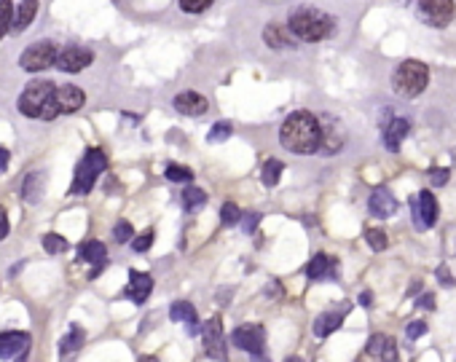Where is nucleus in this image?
I'll return each mask as SVG.
<instances>
[{
	"label": "nucleus",
	"mask_w": 456,
	"mask_h": 362,
	"mask_svg": "<svg viewBox=\"0 0 456 362\" xmlns=\"http://www.w3.org/2000/svg\"><path fill=\"white\" fill-rule=\"evenodd\" d=\"M38 13V0H22L16 9V19H13V33H24L30 24L36 22Z\"/></svg>",
	"instance_id": "25"
},
{
	"label": "nucleus",
	"mask_w": 456,
	"mask_h": 362,
	"mask_svg": "<svg viewBox=\"0 0 456 362\" xmlns=\"http://www.w3.org/2000/svg\"><path fill=\"white\" fill-rule=\"evenodd\" d=\"M258 220H261V215H258V212H247V215H241V229L247 231V234H252V231H255V226H258Z\"/></svg>",
	"instance_id": "41"
},
{
	"label": "nucleus",
	"mask_w": 456,
	"mask_h": 362,
	"mask_svg": "<svg viewBox=\"0 0 456 362\" xmlns=\"http://www.w3.org/2000/svg\"><path fill=\"white\" fill-rule=\"evenodd\" d=\"M54 89L57 86L51 84V81H33V84H27L24 92L19 94V102H16L19 113L27 116V119H40L48 105V99L54 94Z\"/></svg>",
	"instance_id": "5"
},
{
	"label": "nucleus",
	"mask_w": 456,
	"mask_h": 362,
	"mask_svg": "<svg viewBox=\"0 0 456 362\" xmlns=\"http://www.w3.org/2000/svg\"><path fill=\"white\" fill-rule=\"evenodd\" d=\"M430 180H433L435 188H440V185H445V182H448V169H443V167L433 169V172H430Z\"/></svg>",
	"instance_id": "40"
},
{
	"label": "nucleus",
	"mask_w": 456,
	"mask_h": 362,
	"mask_svg": "<svg viewBox=\"0 0 456 362\" xmlns=\"http://www.w3.org/2000/svg\"><path fill=\"white\" fill-rule=\"evenodd\" d=\"M202 336H205L207 357L226 362L228 354H226V341H223V322H220V317H212V319H207L205 327H202Z\"/></svg>",
	"instance_id": "10"
},
{
	"label": "nucleus",
	"mask_w": 456,
	"mask_h": 362,
	"mask_svg": "<svg viewBox=\"0 0 456 362\" xmlns=\"http://www.w3.org/2000/svg\"><path fill=\"white\" fill-rule=\"evenodd\" d=\"M54 102H57V108H60L62 116H67V113H78V110L84 108L86 102V94L78 89V86H57L54 89Z\"/></svg>",
	"instance_id": "14"
},
{
	"label": "nucleus",
	"mask_w": 456,
	"mask_h": 362,
	"mask_svg": "<svg viewBox=\"0 0 456 362\" xmlns=\"http://www.w3.org/2000/svg\"><path fill=\"white\" fill-rule=\"evenodd\" d=\"M167 180L172 182H191L193 180V172L183 164H169L167 167Z\"/></svg>",
	"instance_id": "33"
},
{
	"label": "nucleus",
	"mask_w": 456,
	"mask_h": 362,
	"mask_svg": "<svg viewBox=\"0 0 456 362\" xmlns=\"http://www.w3.org/2000/svg\"><path fill=\"white\" fill-rule=\"evenodd\" d=\"M419 306H421V309H435V298H433V295H421Z\"/></svg>",
	"instance_id": "44"
},
{
	"label": "nucleus",
	"mask_w": 456,
	"mask_h": 362,
	"mask_svg": "<svg viewBox=\"0 0 456 362\" xmlns=\"http://www.w3.org/2000/svg\"><path fill=\"white\" fill-rule=\"evenodd\" d=\"M81 344H84V330H81L78 325H72L70 330H67V336L60 341V354L62 357H67L70 351L81 349Z\"/></svg>",
	"instance_id": "28"
},
{
	"label": "nucleus",
	"mask_w": 456,
	"mask_h": 362,
	"mask_svg": "<svg viewBox=\"0 0 456 362\" xmlns=\"http://www.w3.org/2000/svg\"><path fill=\"white\" fill-rule=\"evenodd\" d=\"M264 40H266V46L268 48H276V51H279V48H293L298 38L293 35V30H290V27H282V24L271 22V24H266Z\"/></svg>",
	"instance_id": "19"
},
{
	"label": "nucleus",
	"mask_w": 456,
	"mask_h": 362,
	"mask_svg": "<svg viewBox=\"0 0 456 362\" xmlns=\"http://www.w3.org/2000/svg\"><path fill=\"white\" fill-rule=\"evenodd\" d=\"M411 134V124L406 119H392L389 124L384 126V145L392 150V153H397L400 150V145H403V140Z\"/></svg>",
	"instance_id": "22"
},
{
	"label": "nucleus",
	"mask_w": 456,
	"mask_h": 362,
	"mask_svg": "<svg viewBox=\"0 0 456 362\" xmlns=\"http://www.w3.org/2000/svg\"><path fill=\"white\" fill-rule=\"evenodd\" d=\"M43 193H46V175H43V172H30V175L24 177L22 199L30 207H36L43 202Z\"/></svg>",
	"instance_id": "21"
},
{
	"label": "nucleus",
	"mask_w": 456,
	"mask_h": 362,
	"mask_svg": "<svg viewBox=\"0 0 456 362\" xmlns=\"http://www.w3.org/2000/svg\"><path fill=\"white\" fill-rule=\"evenodd\" d=\"M175 110L183 113V116H191V119H199V116H205L207 110H210V102H207V97L196 94V92H183V94L175 97Z\"/></svg>",
	"instance_id": "15"
},
{
	"label": "nucleus",
	"mask_w": 456,
	"mask_h": 362,
	"mask_svg": "<svg viewBox=\"0 0 456 362\" xmlns=\"http://www.w3.org/2000/svg\"><path fill=\"white\" fill-rule=\"evenodd\" d=\"M220 220H223V226H237V223L241 220L239 207L231 204V202H226V204H223V209H220Z\"/></svg>",
	"instance_id": "36"
},
{
	"label": "nucleus",
	"mask_w": 456,
	"mask_h": 362,
	"mask_svg": "<svg viewBox=\"0 0 456 362\" xmlns=\"http://www.w3.org/2000/svg\"><path fill=\"white\" fill-rule=\"evenodd\" d=\"M282 172H285L282 161H276V158H268V161L264 164V169H261V180H264L268 188H274L276 182L282 180Z\"/></svg>",
	"instance_id": "29"
},
{
	"label": "nucleus",
	"mask_w": 456,
	"mask_h": 362,
	"mask_svg": "<svg viewBox=\"0 0 456 362\" xmlns=\"http://www.w3.org/2000/svg\"><path fill=\"white\" fill-rule=\"evenodd\" d=\"M9 158H11V153H9L6 148H0V175H3L6 167H9Z\"/></svg>",
	"instance_id": "43"
},
{
	"label": "nucleus",
	"mask_w": 456,
	"mask_h": 362,
	"mask_svg": "<svg viewBox=\"0 0 456 362\" xmlns=\"http://www.w3.org/2000/svg\"><path fill=\"white\" fill-rule=\"evenodd\" d=\"M153 290V279L151 274H143V271H129V285L124 290V295L129 298L132 303H145L148 295Z\"/></svg>",
	"instance_id": "17"
},
{
	"label": "nucleus",
	"mask_w": 456,
	"mask_h": 362,
	"mask_svg": "<svg viewBox=\"0 0 456 362\" xmlns=\"http://www.w3.org/2000/svg\"><path fill=\"white\" fill-rule=\"evenodd\" d=\"M108 167V156L99 150V148H92L86 150V156L78 161L75 167V177H72L70 185V196H86V193L94 188V182L99 180V175Z\"/></svg>",
	"instance_id": "4"
},
{
	"label": "nucleus",
	"mask_w": 456,
	"mask_h": 362,
	"mask_svg": "<svg viewBox=\"0 0 456 362\" xmlns=\"http://www.w3.org/2000/svg\"><path fill=\"white\" fill-rule=\"evenodd\" d=\"M456 6L454 0H416V16L419 22H424L427 27L443 30L454 22Z\"/></svg>",
	"instance_id": "6"
},
{
	"label": "nucleus",
	"mask_w": 456,
	"mask_h": 362,
	"mask_svg": "<svg viewBox=\"0 0 456 362\" xmlns=\"http://www.w3.org/2000/svg\"><path fill=\"white\" fill-rule=\"evenodd\" d=\"M169 317H172V322H185L188 325V333H196L199 330V317H196V309H193L188 301H175L172 303V309H169Z\"/></svg>",
	"instance_id": "24"
},
{
	"label": "nucleus",
	"mask_w": 456,
	"mask_h": 362,
	"mask_svg": "<svg viewBox=\"0 0 456 362\" xmlns=\"http://www.w3.org/2000/svg\"><path fill=\"white\" fill-rule=\"evenodd\" d=\"M427 84H430V70L419 60H406L403 65H397L395 75H392V92L403 99L419 97L427 89Z\"/></svg>",
	"instance_id": "3"
},
{
	"label": "nucleus",
	"mask_w": 456,
	"mask_h": 362,
	"mask_svg": "<svg viewBox=\"0 0 456 362\" xmlns=\"http://www.w3.org/2000/svg\"><path fill=\"white\" fill-rule=\"evenodd\" d=\"M231 132H234V129H231V124H228V121H217L215 126H212V129H210V134H207V143H223V140H228V137H231Z\"/></svg>",
	"instance_id": "32"
},
{
	"label": "nucleus",
	"mask_w": 456,
	"mask_h": 362,
	"mask_svg": "<svg viewBox=\"0 0 456 362\" xmlns=\"http://www.w3.org/2000/svg\"><path fill=\"white\" fill-rule=\"evenodd\" d=\"M94 62V54L84 46H67L65 51H60V57H57V70L62 72H81L86 70L89 65Z\"/></svg>",
	"instance_id": "11"
},
{
	"label": "nucleus",
	"mask_w": 456,
	"mask_h": 362,
	"mask_svg": "<svg viewBox=\"0 0 456 362\" xmlns=\"http://www.w3.org/2000/svg\"><path fill=\"white\" fill-rule=\"evenodd\" d=\"M365 241L371 244L376 253L386 250V234L381 229H368V231H365Z\"/></svg>",
	"instance_id": "34"
},
{
	"label": "nucleus",
	"mask_w": 456,
	"mask_h": 362,
	"mask_svg": "<svg viewBox=\"0 0 456 362\" xmlns=\"http://www.w3.org/2000/svg\"><path fill=\"white\" fill-rule=\"evenodd\" d=\"M285 362H303V360H300V357H288Z\"/></svg>",
	"instance_id": "49"
},
{
	"label": "nucleus",
	"mask_w": 456,
	"mask_h": 362,
	"mask_svg": "<svg viewBox=\"0 0 456 362\" xmlns=\"http://www.w3.org/2000/svg\"><path fill=\"white\" fill-rule=\"evenodd\" d=\"M13 30V0H0V40Z\"/></svg>",
	"instance_id": "30"
},
{
	"label": "nucleus",
	"mask_w": 456,
	"mask_h": 362,
	"mask_svg": "<svg viewBox=\"0 0 456 362\" xmlns=\"http://www.w3.org/2000/svg\"><path fill=\"white\" fill-rule=\"evenodd\" d=\"M411 212H413V220H416V229H433L440 217V207H438V199H435L433 191H421L416 196V202H411Z\"/></svg>",
	"instance_id": "9"
},
{
	"label": "nucleus",
	"mask_w": 456,
	"mask_h": 362,
	"mask_svg": "<svg viewBox=\"0 0 456 362\" xmlns=\"http://www.w3.org/2000/svg\"><path fill=\"white\" fill-rule=\"evenodd\" d=\"M288 27L293 30V35L298 38V40L317 43V40H325V38L333 35L336 22H333V16H327V13L317 11V9L303 6V9H295V11L290 13Z\"/></svg>",
	"instance_id": "2"
},
{
	"label": "nucleus",
	"mask_w": 456,
	"mask_h": 362,
	"mask_svg": "<svg viewBox=\"0 0 456 362\" xmlns=\"http://www.w3.org/2000/svg\"><path fill=\"white\" fill-rule=\"evenodd\" d=\"M13 362H27V351H24L22 357H16V360H13Z\"/></svg>",
	"instance_id": "48"
},
{
	"label": "nucleus",
	"mask_w": 456,
	"mask_h": 362,
	"mask_svg": "<svg viewBox=\"0 0 456 362\" xmlns=\"http://www.w3.org/2000/svg\"><path fill=\"white\" fill-rule=\"evenodd\" d=\"M137 362H158L156 357H151V354H145V357H140Z\"/></svg>",
	"instance_id": "47"
},
{
	"label": "nucleus",
	"mask_w": 456,
	"mask_h": 362,
	"mask_svg": "<svg viewBox=\"0 0 456 362\" xmlns=\"http://www.w3.org/2000/svg\"><path fill=\"white\" fill-rule=\"evenodd\" d=\"M43 250H46L48 255L65 253V250H67V239L60 236V234H46V236H43Z\"/></svg>",
	"instance_id": "31"
},
{
	"label": "nucleus",
	"mask_w": 456,
	"mask_h": 362,
	"mask_svg": "<svg viewBox=\"0 0 456 362\" xmlns=\"http://www.w3.org/2000/svg\"><path fill=\"white\" fill-rule=\"evenodd\" d=\"M360 303H362V306H373V292H371V290H365V292H362Z\"/></svg>",
	"instance_id": "45"
},
{
	"label": "nucleus",
	"mask_w": 456,
	"mask_h": 362,
	"mask_svg": "<svg viewBox=\"0 0 456 362\" xmlns=\"http://www.w3.org/2000/svg\"><path fill=\"white\" fill-rule=\"evenodd\" d=\"M365 351H368V357L376 362H397V344L395 338L384 336V333H373L371 338H368V346H365Z\"/></svg>",
	"instance_id": "13"
},
{
	"label": "nucleus",
	"mask_w": 456,
	"mask_h": 362,
	"mask_svg": "<svg viewBox=\"0 0 456 362\" xmlns=\"http://www.w3.org/2000/svg\"><path fill=\"white\" fill-rule=\"evenodd\" d=\"M424 333H427V322H421V319H416V322H411V325L406 327L408 341H416V338H421Z\"/></svg>",
	"instance_id": "39"
},
{
	"label": "nucleus",
	"mask_w": 456,
	"mask_h": 362,
	"mask_svg": "<svg viewBox=\"0 0 456 362\" xmlns=\"http://www.w3.org/2000/svg\"><path fill=\"white\" fill-rule=\"evenodd\" d=\"M215 0H180V9L185 13H202L212 6Z\"/></svg>",
	"instance_id": "38"
},
{
	"label": "nucleus",
	"mask_w": 456,
	"mask_h": 362,
	"mask_svg": "<svg viewBox=\"0 0 456 362\" xmlns=\"http://www.w3.org/2000/svg\"><path fill=\"white\" fill-rule=\"evenodd\" d=\"M279 143L285 150L295 153V156H312L320 153V143H322V124L317 121L314 113L309 110H295L290 113L282 129H279Z\"/></svg>",
	"instance_id": "1"
},
{
	"label": "nucleus",
	"mask_w": 456,
	"mask_h": 362,
	"mask_svg": "<svg viewBox=\"0 0 456 362\" xmlns=\"http://www.w3.org/2000/svg\"><path fill=\"white\" fill-rule=\"evenodd\" d=\"M231 344L239 346L241 351H250L252 357L261 360L264 354V346H266V330L264 325H239L234 333H231ZM266 362V360H261Z\"/></svg>",
	"instance_id": "8"
},
{
	"label": "nucleus",
	"mask_w": 456,
	"mask_h": 362,
	"mask_svg": "<svg viewBox=\"0 0 456 362\" xmlns=\"http://www.w3.org/2000/svg\"><path fill=\"white\" fill-rule=\"evenodd\" d=\"M368 209H371V215L386 220V217H392L397 212V199L386 188H376L371 193V199H368Z\"/></svg>",
	"instance_id": "18"
},
{
	"label": "nucleus",
	"mask_w": 456,
	"mask_h": 362,
	"mask_svg": "<svg viewBox=\"0 0 456 362\" xmlns=\"http://www.w3.org/2000/svg\"><path fill=\"white\" fill-rule=\"evenodd\" d=\"M9 236V217H6V212L0 209V241Z\"/></svg>",
	"instance_id": "42"
},
{
	"label": "nucleus",
	"mask_w": 456,
	"mask_h": 362,
	"mask_svg": "<svg viewBox=\"0 0 456 362\" xmlns=\"http://www.w3.org/2000/svg\"><path fill=\"white\" fill-rule=\"evenodd\" d=\"M180 204L185 212H196V209H202L207 204V193L202 188H185L180 193Z\"/></svg>",
	"instance_id": "27"
},
{
	"label": "nucleus",
	"mask_w": 456,
	"mask_h": 362,
	"mask_svg": "<svg viewBox=\"0 0 456 362\" xmlns=\"http://www.w3.org/2000/svg\"><path fill=\"white\" fill-rule=\"evenodd\" d=\"M113 236H116V241H119V244H126V241H132L134 239L132 223H129V220H119V223H116V229H113Z\"/></svg>",
	"instance_id": "35"
},
{
	"label": "nucleus",
	"mask_w": 456,
	"mask_h": 362,
	"mask_svg": "<svg viewBox=\"0 0 456 362\" xmlns=\"http://www.w3.org/2000/svg\"><path fill=\"white\" fill-rule=\"evenodd\" d=\"M341 145H344V134L338 126H322V143H320V153H327V156H333L341 150Z\"/></svg>",
	"instance_id": "26"
},
{
	"label": "nucleus",
	"mask_w": 456,
	"mask_h": 362,
	"mask_svg": "<svg viewBox=\"0 0 456 362\" xmlns=\"http://www.w3.org/2000/svg\"><path fill=\"white\" fill-rule=\"evenodd\" d=\"M338 274V263L336 258H330V255H314L309 265H306V277L312 279V282H325V279H336Z\"/></svg>",
	"instance_id": "16"
},
{
	"label": "nucleus",
	"mask_w": 456,
	"mask_h": 362,
	"mask_svg": "<svg viewBox=\"0 0 456 362\" xmlns=\"http://www.w3.org/2000/svg\"><path fill=\"white\" fill-rule=\"evenodd\" d=\"M27 349H30V333H22V330L0 333V360H16Z\"/></svg>",
	"instance_id": "12"
},
{
	"label": "nucleus",
	"mask_w": 456,
	"mask_h": 362,
	"mask_svg": "<svg viewBox=\"0 0 456 362\" xmlns=\"http://www.w3.org/2000/svg\"><path fill=\"white\" fill-rule=\"evenodd\" d=\"M341 322H344V309H338V312H325L320 314L317 319H314V336L317 338H327L333 336L338 327H341Z\"/></svg>",
	"instance_id": "23"
},
{
	"label": "nucleus",
	"mask_w": 456,
	"mask_h": 362,
	"mask_svg": "<svg viewBox=\"0 0 456 362\" xmlns=\"http://www.w3.org/2000/svg\"><path fill=\"white\" fill-rule=\"evenodd\" d=\"M438 277H440V282H443V285H451V282H454V279L448 277V268H445V265L440 268V271H438Z\"/></svg>",
	"instance_id": "46"
},
{
	"label": "nucleus",
	"mask_w": 456,
	"mask_h": 362,
	"mask_svg": "<svg viewBox=\"0 0 456 362\" xmlns=\"http://www.w3.org/2000/svg\"><path fill=\"white\" fill-rule=\"evenodd\" d=\"M153 236H156V234H153V229L143 231L140 236H134V239H132V250H134V253H145V250L153 244Z\"/></svg>",
	"instance_id": "37"
},
{
	"label": "nucleus",
	"mask_w": 456,
	"mask_h": 362,
	"mask_svg": "<svg viewBox=\"0 0 456 362\" xmlns=\"http://www.w3.org/2000/svg\"><path fill=\"white\" fill-rule=\"evenodd\" d=\"M78 258L84 260V263H92L94 265V271H92V277H97L99 271H102V265H105V258H108V250H105V244L97 239H89L84 241L81 247H78Z\"/></svg>",
	"instance_id": "20"
},
{
	"label": "nucleus",
	"mask_w": 456,
	"mask_h": 362,
	"mask_svg": "<svg viewBox=\"0 0 456 362\" xmlns=\"http://www.w3.org/2000/svg\"><path fill=\"white\" fill-rule=\"evenodd\" d=\"M57 57H60V46L54 40H40L36 46L24 48V54L19 57V65L27 72H40L46 67H54Z\"/></svg>",
	"instance_id": "7"
}]
</instances>
